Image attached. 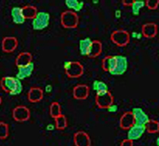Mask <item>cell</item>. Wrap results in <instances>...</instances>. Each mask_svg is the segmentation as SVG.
<instances>
[{"label": "cell", "instance_id": "6da1fadb", "mask_svg": "<svg viewBox=\"0 0 159 146\" xmlns=\"http://www.w3.org/2000/svg\"><path fill=\"white\" fill-rule=\"evenodd\" d=\"M0 87L6 93L11 95H18L21 94L23 90V86L21 80L12 76L2 77L0 80Z\"/></svg>", "mask_w": 159, "mask_h": 146}, {"label": "cell", "instance_id": "7a4b0ae2", "mask_svg": "<svg viewBox=\"0 0 159 146\" xmlns=\"http://www.w3.org/2000/svg\"><path fill=\"white\" fill-rule=\"evenodd\" d=\"M80 18L74 11H65L61 15V23L65 29H75L79 25Z\"/></svg>", "mask_w": 159, "mask_h": 146}, {"label": "cell", "instance_id": "3957f363", "mask_svg": "<svg viewBox=\"0 0 159 146\" xmlns=\"http://www.w3.org/2000/svg\"><path fill=\"white\" fill-rule=\"evenodd\" d=\"M64 69L68 77L72 79L81 77L84 72V66L78 61H66L64 64Z\"/></svg>", "mask_w": 159, "mask_h": 146}, {"label": "cell", "instance_id": "277c9868", "mask_svg": "<svg viewBox=\"0 0 159 146\" xmlns=\"http://www.w3.org/2000/svg\"><path fill=\"white\" fill-rule=\"evenodd\" d=\"M95 101L99 109H108L114 104V97L110 91L98 92L95 97Z\"/></svg>", "mask_w": 159, "mask_h": 146}, {"label": "cell", "instance_id": "5b68a950", "mask_svg": "<svg viewBox=\"0 0 159 146\" xmlns=\"http://www.w3.org/2000/svg\"><path fill=\"white\" fill-rule=\"evenodd\" d=\"M111 41L115 45L119 47H124L127 46L130 43V37L129 33L124 29H117L111 33L110 36Z\"/></svg>", "mask_w": 159, "mask_h": 146}, {"label": "cell", "instance_id": "8992f818", "mask_svg": "<svg viewBox=\"0 0 159 146\" xmlns=\"http://www.w3.org/2000/svg\"><path fill=\"white\" fill-rule=\"evenodd\" d=\"M50 15L45 11H40L32 21V27L34 30H43L49 25Z\"/></svg>", "mask_w": 159, "mask_h": 146}, {"label": "cell", "instance_id": "52a82bcc", "mask_svg": "<svg viewBox=\"0 0 159 146\" xmlns=\"http://www.w3.org/2000/svg\"><path fill=\"white\" fill-rule=\"evenodd\" d=\"M12 117L18 122H25L30 118V110L25 106H18L12 110Z\"/></svg>", "mask_w": 159, "mask_h": 146}, {"label": "cell", "instance_id": "ba28073f", "mask_svg": "<svg viewBox=\"0 0 159 146\" xmlns=\"http://www.w3.org/2000/svg\"><path fill=\"white\" fill-rule=\"evenodd\" d=\"M116 69L111 73L113 76H122L127 72L128 67V60L126 56L122 55H116Z\"/></svg>", "mask_w": 159, "mask_h": 146}, {"label": "cell", "instance_id": "9c48e42d", "mask_svg": "<svg viewBox=\"0 0 159 146\" xmlns=\"http://www.w3.org/2000/svg\"><path fill=\"white\" fill-rule=\"evenodd\" d=\"M18 46V41L15 37H5L2 41V50L6 53L15 52Z\"/></svg>", "mask_w": 159, "mask_h": 146}, {"label": "cell", "instance_id": "30bf717a", "mask_svg": "<svg viewBox=\"0 0 159 146\" xmlns=\"http://www.w3.org/2000/svg\"><path fill=\"white\" fill-rule=\"evenodd\" d=\"M90 89L86 84H78L75 86L72 90V95L75 99L77 100H85L89 95Z\"/></svg>", "mask_w": 159, "mask_h": 146}, {"label": "cell", "instance_id": "8fae6325", "mask_svg": "<svg viewBox=\"0 0 159 146\" xmlns=\"http://www.w3.org/2000/svg\"><path fill=\"white\" fill-rule=\"evenodd\" d=\"M75 146H91L92 141L89 134L84 131H78L73 135Z\"/></svg>", "mask_w": 159, "mask_h": 146}, {"label": "cell", "instance_id": "7c38bea8", "mask_svg": "<svg viewBox=\"0 0 159 146\" xmlns=\"http://www.w3.org/2000/svg\"><path fill=\"white\" fill-rule=\"evenodd\" d=\"M132 114L134 115L135 125L139 126H146L147 123L150 121V119L149 116L144 112V110L140 107H134L131 110Z\"/></svg>", "mask_w": 159, "mask_h": 146}, {"label": "cell", "instance_id": "4fadbf2b", "mask_svg": "<svg viewBox=\"0 0 159 146\" xmlns=\"http://www.w3.org/2000/svg\"><path fill=\"white\" fill-rule=\"evenodd\" d=\"M134 124H135V122H134V115L131 111L125 112L119 120V126L125 130H128Z\"/></svg>", "mask_w": 159, "mask_h": 146}, {"label": "cell", "instance_id": "5bb4252c", "mask_svg": "<svg viewBox=\"0 0 159 146\" xmlns=\"http://www.w3.org/2000/svg\"><path fill=\"white\" fill-rule=\"evenodd\" d=\"M44 91L41 87H32L30 88L27 94V99L29 102L32 103H39L43 99Z\"/></svg>", "mask_w": 159, "mask_h": 146}, {"label": "cell", "instance_id": "9a60e30c", "mask_svg": "<svg viewBox=\"0 0 159 146\" xmlns=\"http://www.w3.org/2000/svg\"><path fill=\"white\" fill-rule=\"evenodd\" d=\"M146 132V126H139L134 124L130 129H129L127 132V139L131 141H136L141 138L142 136Z\"/></svg>", "mask_w": 159, "mask_h": 146}, {"label": "cell", "instance_id": "2e32d148", "mask_svg": "<svg viewBox=\"0 0 159 146\" xmlns=\"http://www.w3.org/2000/svg\"><path fill=\"white\" fill-rule=\"evenodd\" d=\"M33 56L30 52H20L15 59V65L18 68H22L27 66L30 64L33 63Z\"/></svg>", "mask_w": 159, "mask_h": 146}, {"label": "cell", "instance_id": "e0dca14e", "mask_svg": "<svg viewBox=\"0 0 159 146\" xmlns=\"http://www.w3.org/2000/svg\"><path fill=\"white\" fill-rule=\"evenodd\" d=\"M142 33L146 38H155L157 34V25L154 22H148L143 25Z\"/></svg>", "mask_w": 159, "mask_h": 146}, {"label": "cell", "instance_id": "ac0fdd59", "mask_svg": "<svg viewBox=\"0 0 159 146\" xmlns=\"http://www.w3.org/2000/svg\"><path fill=\"white\" fill-rule=\"evenodd\" d=\"M116 56H105L101 62L102 69L104 72L111 73L115 70L116 66Z\"/></svg>", "mask_w": 159, "mask_h": 146}, {"label": "cell", "instance_id": "d6986e66", "mask_svg": "<svg viewBox=\"0 0 159 146\" xmlns=\"http://www.w3.org/2000/svg\"><path fill=\"white\" fill-rule=\"evenodd\" d=\"M102 51H103V45L101 42L98 40L92 41V45L89 48L88 56L89 58H96L101 54Z\"/></svg>", "mask_w": 159, "mask_h": 146}, {"label": "cell", "instance_id": "ffe728a7", "mask_svg": "<svg viewBox=\"0 0 159 146\" xmlns=\"http://www.w3.org/2000/svg\"><path fill=\"white\" fill-rule=\"evenodd\" d=\"M18 71L16 75V78L19 80H22V79H25V78L30 77L32 75L33 72L34 70V64L31 63L27 66L18 68Z\"/></svg>", "mask_w": 159, "mask_h": 146}, {"label": "cell", "instance_id": "44dd1931", "mask_svg": "<svg viewBox=\"0 0 159 146\" xmlns=\"http://www.w3.org/2000/svg\"><path fill=\"white\" fill-rule=\"evenodd\" d=\"M11 17H12L13 22L18 25L23 24L25 21V18L22 15V7H13L11 10Z\"/></svg>", "mask_w": 159, "mask_h": 146}, {"label": "cell", "instance_id": "7402d4cb", "mask_svg": "<svg viewBox=\"0 0 159 146\" xmlns=\"http://www.w3.org/2000/svg\"><path fill=\"white\" fill-rule=\"evenodd\" d=\"M22 15H23L24 18L25 19H34L35 17L38 15V8L34 6H25L23 7H22Z\"/></svg>", "mask_w": 159, "mask_h": 146}, {"label": "cell", "instance_id": "603a6c76", "mask_svg": "<svg viewBox=\"0 0 159 146\" xmlns=\"http://www.w3.org/2000/svg\"><path fill=\"white\" fill-rule=\"evenodd\" d=\"M92 41L90 38H87L84 39H82L80 41L79 43V49L80 52L82 56H87L89 54V48H90L91 45H92Z\"/></svg>", "mask_w": 159, "mask_h": 146}, {"label": "cell", "instance_id": "cb8c5ba5", "mask_svg": "<svg viewBox=\"0 0 159 146\" xmlns=\"http://www.w3.org/2000/svg\"><path fill=\"white\" fill-rule=\"evenodd\" d=\"M65 5L69 9L73 10L74 12H79L83 9L84 2L83 1H77V0H65Z\"/></svg>", "mask_w": 159, "mask_h": 146}, {"label": "cell", "instance_id": "d4e9b609", "mask_svg": "<svg viewBox=\"0 0 159 146\" xmlns=\"http://www.w3.org/2000/svg\"><path fill=\"white\" fill-rule=\"evenodd\" d=\"M55 120V126L56 128L59 130H63L65 128H67L68 126V120L67 117H65L64 114H61V115L57 116L54 118Z\"/></svg>", "mask_w": 159, "mask_h": 146}, {"label": "cell", "instance_id": "484cf974", "mask_svg": "<svg viewBox=\"0 0 159 146\" xmlns=\"http://www.w3.org/2000/svg\"><path fill=\"white\" fill-rule=\"evenodd\" d=\"M145 126L148 134H157L159 132V122L156 120L150 119Z\"/></svg>", "mask_w": 159, "mask_h": 146}, {"label": "cell", "instance_id": "4316f807", "mask_svg": "<svg viewBox=\"0 0 159 146\" xmlns=\"http://www.w3.org/2000/svg\"><path fill=\"white\" fill-rule=\"evenodd\" d=\"M49 114L53 118L62 114L61 107V105H60L59 103H57V102H53V103H51L50 107H49Z\"/></svg>", "mask_w": 159, "mask_h": 146}, {"label": "cell", "instance_id": "83f0119b", "mask_svg": "<svg viewBox=\"0 0 159 146\" xmlns=\"http://www.w3.org/2000/svg\"><path fill=\"white\" fill-rule=\"evenodd\" d=\"M146 6V1L143 0H134L133 4L131 6L132 13L134 15H139L140 13V10Z\"/></svg>", "mask_w": 159, "mask_h": 146}, {"label": "cell", "instance_id": "f1b7e54d", "mask_svg": "<svg viewBox=\"0 0 159 146\" xmlns=\"http://www.w3.org/2000/svg\"><path fill=\"white\" fill-rule=\"evenodd\" d=\"M9 136V126L4 122H0V140H5Z\"/></svg>", "mask_w": 159, "mask_h": 146}, {"label": "cell", "instance_id": "f546056e", "mask_svg": "<svg viewBox=\"0 0 159 146\" xmlns=\"http://www.w3.org/2000/svg\"><path fill=\"white\" fill-rule=\"evenodd\" d=\"M93 89H94V91H96V93L109 91L107 85L104 82L99 81V80H96V81H94V83H93Z\"/></svg>", "mask_w": 159, "mask_h": 146}, {"label": "cell", "instance_id": "4dcf8cb0", "mask_svg": "<svg viewBox=\"0 0 159 146\" xmlns=\"http://www.w3.org/2000/svg\"><path fill=\"white\" fill-rule=\"evenodd\" d=\"M159 6V0H147L146 1V7L149 10H157Z\"/></svg>", "mask_w": 159, "mask_h": 146}, {"label": "cell", "instance_id": "1f68e13d", "mask_svg": "<svg viewBox=\"0 0 159 146\" xmlns=\"http://www.w3.org/2000/svg\"><path fill=\"white\" fill-rule=\"evenodd\" d=\"M120 146H134V143H133V141L127 138L120 143Z\"/></svg>", "mask_w": 159, "mask_h": 146}, {"label": "cell", "instance_id": "d6a6232c", "mask_svg": "<svg viewBox=\"0 0 159 146\" xmlns=\"http://www.w3.org/2000/svg\"><path fill=\"white\" fill-rule=\"evenodd\" d=\"M133 2H134V0H132V1L131 0L130 1H129V0H123L122 3H123V6H126V7H131Z\"/></svg>", "mask_w": 159, "mask_h": 146}, {"label": "cell", "instance_id": "836d02e7", "mask_svg": "<svg viewBox=\"0 0 159 146\" xmlns=\"http://www.w3.org/2000/svg\"><path fill=\"white\" fill-rule=\"evenodd\" d=\"M116 110H117V107H116V106H115V105L113 104L111 106V107H109L108 110H109V111H111V112H114V111H116Z\"/></svg>", "mask_w": 159, "mask_h": 146}, {"label": "cell", "instance_id": "e575fe53", "mask_svg": "<svg viewBox=\"0 0 159 146\" xmlns=\"http://www.w3.org/2000/svg\"><path fill=\"white\" fill-rule=\"evenodd\" d=\"M2 97L0 96V106H1V104H2Z\"/></svg>", "mask_w": 159, "mask_h": 146}, {"label": "cell", "instance_id": "d590c367", "mask_svg": "<svg viewBox=\"0 0 159 146\" xmlns=\"http://www.w3.org/2000/svg\"><path fill=\"white\" fill-rule=\"evenodd\" d=\"M156 143H157V145L159 146V137H158V138L157 139V141H156Z\"/></svg>", "mask_w": 159, "mask_h": 146}]
</instances>
